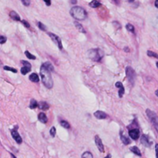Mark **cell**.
Here are the masks:
<instances>
[{
  "instance_id": "18",
  "label": "cell",
  "mask_w": 158,
  "mask_h": 158,
  "mask_svg": "<svg viewBox=\"0 0 158 158\" xmlns=\"http://www.w3.org/2000/svg\"><path fill=\"white\" fill-rule=\"evenodd\" d=\"M29 80L33 83H38L39 82V76L36 73H33L29 76Z\"/></svg>"
},
{
  "instance_id": "4",
  "label": "cell",
  "mask_w": 158,
  "mask_h": 158,
  "mask_svg": "<svg viewBox=\"0 0 158 158\" xmlns=\"http://www.w3.org/2000/svg\"><path fill=\"white\" fill-rule=\"evenodd\" d=\"M146 113H147V116H148L149 120L151 121V123H153V125L154 126V127H155L156 130L158 133V116L155 113L153 112L152 110H150L149 109H147L146 110Z\"/></svg>"
},
{
  "instance_id": "42",
  "label": "cell",
  "mask_w": 158,
  "mask_h": 158,
  "mask_svg": "<svg viewBox=\"0 0 158 158\" xmlns=\"http://www.w3.org/2000/svg\"><path fill=\"white\" fill-rule=\"evenodd\" d=\"M11 156H12V158H16V157H15L14 155H13L12 153H11Z\"/></svg>"
},
{
  "instance_id": "7",
  "label": "cell",
  "mask_w": 158,
  "mask_h": 158,
  "mask_svg": "<svg viewBox=\"0 0 158 158\" xmlns=\"http://www.w3.org/2000/svg\"><path fill=\"white\" fill-rule=\"evenodd\" d=\"M48 35L49 36V37L51 38V39H52V40L55 43L57 44V46H58V47H59V49L60 50L63 49V45H62L61 39H60L59 36H56V35H55V34H53V33H48Z\"/></svg>"
},
{
  "instance_id": "13",
  "label": "cell",
  "mask_w": 158,
  "mask_h": 158,
  "mask_svg": "<svg viewBox=\"0 0 158 158\" xmlns=\"http://www.w3.org/2000/svg\"><path fill=\"white\" fill-rule=\"evenodd\" d=\"M115 85L116 87L119 88V92H118L119 97L121 98L123 96V93H124V87H123L122 83H120V82H117V83H116Z\"/></svg>"
},
{
  "instance_id": "38",
  "label": "cell",
  "mask_w": 158,
  "mask_h": 158,
  "mask_svg": "<svg viewBox=\"0 0 158 158\" xmlns=\"http://www.w3.org/2000/svg\"><path fill=\"white\" fill-rule=\"evenodd\" d=\"M155 6L158 9V0H156L155 1Z\"/></svg>"
},
{
  "instance_id": "17",
  "label": "cell",
  "mask_w": 158,
  "mask_h": 158,
  "mask_svg": "<svg viewBox=\"0 0 158 158\" xmlns=\"http://www.w3.org/2000/svg\"><path fill=\"white\" fill-rule=\"evenodd\" d=\"M39 107L40 109H42V110H46V109H49V106L46 102H40L39 104Z\"/></svg>"
},
{
  "instance_id": "14",
  "label": "cell",
  "mask_w": 158,
  "mask_h": 158,
  "mask_svg": "<svg viewBox=\"0 0 158 158\" xmlns=\"http://www.w3.org/2000/svg\"><path fill=\"white\" fill-rule=\"evenodd\" d=\"M38 119L41 123H46L48 121V119H47V116L44 113H40L39 116H38Z\"/></svg>"
},
{
  "instance_id": "6",
  "label": "cell",
  "mask_w": 158,
  "mask_h": 158,
  "mask_svg": "<svg viewBox=\"0 0 158 158\" xmlns=\"http://www.w3.org/2000/svg\"><path fill=\"white\" fill-rule=\"evenodd\" d=\"M22 63L23 64V66L21 68V73L22 75H26V73H28L29 72L31 71V64L27 61H24L22 60Z\"/></svg>"
},
{
  "instance_id": "27",
  "label": "cell",
  "mask_w": 158,
  "mask_h": 158,
  "mask_svg": "<svg viewBox=\"0 0 158 158\" xmlns=\"http://www.w3.org/2000/svg\"><path fill=\"white\" fill-rule=\"evenodd\" d=\"M147 53L149 56L154 57V58H157V59H158V54L156 53H153V52H152V51H147Z\"/></svg>"
},
{
  "instance_id": "29",
  "label": "cell",
  "mask_w": 158,
  "mask_h": 158,
  "mask_svg": "<svg viewBox=\"0 0 158 158\" xmlns=\"http://www.w3.org/2000/svg\"><path fill=\"white\" fill-rule=\"evenodd\" d=\"M4 70H9V71L13 72V73H17V70H16V69L12 68V67H10V66H4Z\"/></svg>"
},
{
  "instance_id": "2",
  "label": "cell",
  "mask_w": 158,
  "mask_h": 158,
  "mask_svg": "<svg viewBox=\"0 0 158 158\" xmlns=\"http://www.w3.org/2000/svg\"><path fill=\"white\" fill-rule=\"evenodd\" d=\"M70 15L77 20H84L87 18V12L80 6H74L70 9Z\"/></svg>"
},
{
  "instance_id": "22",
  "label": "cell",
  "mask_w": 158,
  "mask_h": 158,
  "mask_svg": "<svg viewBox=\"0 0 158 158\" xmlns=\"http://www.w3.org/2000/svg\"><path fill=\"white\" fill-rule=\"evenodd\" d=\"M37 106H39V104H38V103H37L34 99H31L30 105H29V108H31V109H35V108L37 107Z\"/></svg>"
},
{
  "instance_id": "3",
  "label": "cell",
  "mask_w": 158,
  "mask_h": 158,
  "mask_svg": "<svg viewBox=\"0 0 158 158\" xmlns=\"http://www.w3.org/2000/svg\"><path fill=\"white\" fill-rule=\"evenodd\" d=\"M88 56L90 60L95 62H98L101 59L103 56H104V53H103L102 51L99 49H90L87 52Z\"/></svg>"
},
{
  "instance_id": "24",
  "label": "cell",
  "mask_w": 158,
  "mask_h": 158,
  "mask_svg": "<svg viewBox=\"0 0 158 158\" xmlns=\"http://www.w3.org/2000/svg\"><path fill=\"white\" fill-rule=\"evenodd\" d=\"M82 158H93V154L90 152L87 151V152H84L82 154Z\"/></svg>"
},
{
  "instance_id": "33",
  "label": "cell",
  "mask_w": 158,
  "mask_h": 158,
  "mask_svg": "<svg viewBox=\"0 0 158 158\" xmlns=\"http://www.w3.org/2000/svg\"><path fill=\"white\" fill-rule=\"evenodd\" d=\"M30 0H22V2L24 5L26 6H29L30 5Z\"/></svg>"
},
{
  "instance_id": "44",
  "label": "cell",
  "mask_w": 158,
  "mask_h": 158,
  "mask_svg": "<svg viewBox=\"0 0 158 158\" xmlns=\"http://www.w3.org/2000/svg\"><path fill=\"white\" fill-rule=\"evenodd\" d=\"M157 68H158V62L157 63Z\"/></svg>"
},
{
  "instance_id": "41",
  "label": "cell",
  "mask_w": 158,
  "mask_h": 158,
  "mask_svg": "<svg viewBox=\"0 0 158 158\" xmlns=\"http://www.w3.org/2000/svg\"><path fill=\"white\" fill-rule=\"evenodd\" d=\"M155 94H156V95L157 96V97H158V90H156V92H155Z\"/></svg>"
},
{
  "instance_id": "9",
  "label": "cell",
  "mask_w": 158,
  "mask_h": 158,
  "mask_svg": "<svg viewBox=\"0 0 158 158\" xmlns=\"http://www.w3.org/2000/svg\"><path fill=\"white\" fill-rule=\"evenodd\" d=\"M129 135L133 140H137L140 136V130L136 128L129 130Z\"/></svg>"
},
{
  "instance_id": "15",
  "label": "cell",
  "mask_w": 158,
  "mask_h": 158,
  "mask_svg": "<svg viewBox=\"0 0 158 158\" xmlns=\"http://www.w3.org/2000/svg\"><path fill=\"white\" fill-rule=\"evenodd\" d=\"M42 66H43V67H45L47 70H49V72H52V71H53L54 70V67H53V66L52 65V63H49V62H46V63H44Z\"/></svg>"
},
{
  "instance_id": "11",
  "label": "cell",
  "mask_w": 158,
  "mask_h": 158,
  "mask_svg": "<svg viewBox=\"0 0 158 158\" xmlns=\"http://www.w3.org/2000/svg\"><path fill=\"white\" fill-rule=\"evenodd\" d=\"M140 141H141V143L143 144V146H145L147 147H150L151 146V144H152V142L150 141L149 137L147 136V135H145V134L142 135Z\"/></svg>"
},
{
  "instance_id": "36",
  "label": "cell",
  "mask_w": 158,
  "mask_h": 158,
  "mask_svg": "<svg viewBox=\"0 0 158 158\" xmlns=\"http://www.w3.org/2000/svg\"><path fill=\"white\" fill-rule=\"evenodd\" d=\"M44 2H46V5H48V6L51 5V1H50V0H44Z\"/></svg>"
},
{
  "instance_id": "32",
  "label": "cell",
  "mask_w": 158,
  "mask_h": 158,
  "mask_svg": "<svg viewBox=\"0 0 158 158\" xmlns=\"http://www.w3.org/2000/svg\"><path fill=\"white\" fill-rule=\"evenodd\" d=\"M6 40H7V39H6V37L3 36H0V43H1V44L5 43L6 42Z\"/></svg>"
},
{
  "instance_id": "5",
  "label": "cell",
  "mask_w": 158,
  "mask_h": 158,
  "mask_svg": "<svg viewBox=\"0 0 158 158\" xmlns=\"http://www.w3.org/2000/svg\"><path fill=\"white\" fill-rule=\"evenodd\" d=\"M126 74L127 78L129 79L130 83L132 85L134 84V81L136 79V73H135L134 70H133L132 67L127 66L126 68Z\"/></svg>"
},
{
  "instance_id": "23",
  "label": "cell",
  "mask_w": 158,
  "mask_h": 158,
  "mask_svg": "<svg viewBox=\"0 0 158 158\" xmlns=\"http://www.w3.org/2000/svg\"><path fill=\"white\" fill-rule=\"evenodd\" d=\"M60 125L63 126V127L66 128V129H70V125L67 121H65V120H62L60 122Z\"/></svg>"
},
{
  "instance_id": "21",
  "label": "cell",
  "mask_w": 158,
  "mask_h": 158,
  "mask_svg": "<svg viewBox=\"0 0 158 158\" xmlns=\"http://www.w3.org/2000/svg\"><path fill=\"white\" fill-rule=\"evenodd\" d=\"M130 150H131L133 153H135L136 155L141 156V153H140V150H139L138 147H130Z\"/></svg>"
},
{
  "instance_id": "40",
  "label": "cell",
  "mask_w": 158,
  "mask_h": 158,
  "mask_svg": "<svg viewBox=\"0 0 158 158\" xmlns=\"http://www.w3.org/2000/svg\"><path fill=\"white\" fill-rule=\"evenodd\" d=\"M128 49V48H127V47H126V48H125V49H124V50L126 51V52H129V49Z\"/></svg>"
},
{
  "instance_id": "31",
  "label": "cell",
  "mask_w": 158,
  "mask_h": 158,
  "mask_svg": "<svg viewBox=\"0 0 158 158\" xmlns=\"http://www.w3.org/2000/svg\"><path fill=\"white\" fill-rule=\"evenodd\" d=\"M56 128L54 127V126H53L52 128L50 129V131H49V133H50V135L52 136L53 137H54L55 136V135H56Z\"/></svg>"
},
{
  "instance_id": "35",
  "label": "cell",
  "mask_w": 158,
  "mask_h": 158,
  "mask_svg": "<svg viewBox=\"0 0 158 158\" xmlns=\"http://www.w3.org/2000/svg\"><path fill=\"white\" fill-rule=\"evenodd\" d=\"M155 150H156V156H157V158H158V143L156 144Z\"/></svg>"
},
{
  "instance_id": "39",
  "label": "cell",
  "mask_w": 158,
  "mask_h": 158,
  "mask_svg": "<svg viewBox=\"0 0 158 158\" xmlns=\"http://www.w3.org/2000/svg\"><path fill=\"white\" fill-rule=\"evenodd\" d=\"M110 157H111V155H110V154H108V155L106 156V157H104V158H110Z\"/></svg>"
},
{
  "instance_id": "16",
  "label": "cell",
  "mask_w": 158,
  "mask_h": 158,
  "mask_svg": "<svg viewBox=\"0 0 158 158\" xmlns=\"http://www.w3.org/2000/svg\"><path fill=\"white\" fill-rule=\"evenodd\" d=\"M9 16H10V17H11L12 19L16 20V21H20V16L18 14H17V13L15 11L10 12Z\"/></svg>"
},
{
  "instance_id": "20",
  "label": "cell",
  "mask_w": 158,
  "mask_h": 158,
  "mask_svg": "<svg viewBox=\"0 0 158 158\" xmlns=\"http://www.w3.org/2000/svg\"><path fill=\"white\" fill-rule=\"evenodd\" d=\"M120 138H121L122 142H123V143H124L125 145H128V144L130 143V139L128 138V137H126L125 135L121 134V135H120Z\"/></svg>"
},
{
  "instance_id": "25",
  "label": "cell",
  "mask_w": 158,
  "mask_h": 158,
  "mask_svg": "<svg viewBox=\"0 0 158 158\" xmlns=\"http://www.w3.org/2000/svg\"><path fill=\"white\" fill-rule=\"evenodd\" d=\"M74 24H75V26H76V27L79 29V31L80 32H82V33H85V31H84V29H83V27L81 25L79 22H74Z\"/></svg>"
},
{
  "instance_id": "12",
  "label": "cell",
  "mask_w": 158,
  "mask_h": 158,
  "mask_svg": "<svg viewBox=\"0 0 158 158\" xmlns=\"http://www.w3.org/2000/svg\"><path fill=\"white\" fill-rule=\"evenodd\" d=\"M94 116L97 119H99V120H103V119H106L107 117V114L105 113L103 111H100V110H98L97 112L94 113Z\"/></svg>"
},
{
  "instance_id": "1",
  "label": "cell",
  "mask_w": 158,
  "mask_h": 158,
  "mask_svg": "<svg viewBox=\"0 0 158 158\" xmlns=\"http://www.w3.org/2000/svg\"><path fill=\"white\" fill-rule=\"evenodd\" d=\"M40 76L42 78L43 83L48 89H51L53 86V81L51 76V72L47 70L45 67L43 66L40 68Z\"/></svg>"
},
{
  "instance_id": "34",
  "label": "cell",
  "mask_w": 158,
  "mask_h": 158,
  "mask_svg": "<svg viewBox=\"0 0 158 158\" xmlns=\"http://www.w3.org/2000/svg\"><path fill=\"white\" fill-rule=\"evenodd\" d=\"M22 23L26 27V28H29V27H30V25L29 24V22H27V21H26V20H22Z\"/></svg>"
},
{
  "instance_id": "26",
  "label": "cell",
  "mask_w": 158,
  "mask_h": 158,
  "mask_svg": "<svg viewBox=\"0 0 158 158\" xmlns=\"http://www.w3.org/2000/svg\"><path fill=\"white\" fill-rule=\"evenodd\" d=\"M25 55L26 56V57L28 58V59H29V60H36V56H34V55H33V54H31L29 51H26L25 52Z\"/></svg>"
},
{
  "instance_id": "28",
  "label": "cell",
  "mask_w": 158,
  "mask_h": 158,
  "mask_svg": "<svg viewBox=\"0 0 158 158\" xmlns=\"http://www.w3.org/2000/svg\"><path fill=\"white\" fill-rule=\"evenodd\" d=\"M126 28L128 31H130V32H131L133 33H134V27H133V26L131 25V24H127V25L126 26Z\"/></svg>"
},
{
  "instance_id": "8",
  "label": "cell",
  "mask_w": 158,
  "mask_h": 158,
  "mask_svg": "<svg viewBox=\"0 0 158 158\" xmlns=\"http://www.w3.org/2000/svg\"><path fill=\"white\" fill-rule=\"evenodd\" d=\"M95 143H96V145H97L98 150L100 151L101 153H104V144H103L101 139L99 138V136L97 135L95 136Z\"/></svg>"
},
{
  "instance_id": "43",
  "label": "cell",
  "mask_w": 158,
  "mask_h": 158,
  "mask_svg": "<svg viewBox=\"0 0 158 158\" xmlns=\"http://www.w3.org/2000/svg\"><path fill=\"white\" fill-rule=\"evenodd\" d=\"M133 0H129V2H133Z\"/></svg>"
},
{
  "instance_id": "30",
  "label": "cell",
  "mask_w": 158,
  "mask_h": 158,
  "mask_svg": "<svg viewBox=\"0 0 158 158\" xmlns=\"http://www.w3.org/2000/svg\"><path fill=\"white\" fill-rule=\"evenodd\" d=\"M38 26L40 29H42L43 31H46V27L45 25H43V23H41L40 22H38Z\"/></svg>"
},
{
  "instance_id": "19",
  "label": "cell",
  "mask_w": 158,
  "mask_h": 158,
  "mask_svg": "<svg viewBox=\"0 0 158 158\" xmlns=\"http://www.w3.org/2000/svg\"><path fill=\"white\" fill-rule=\"evenodd\" d=\"M101 5V3L98 2L97 0H93L91 2H90V6L93 8H97Z\"/></svg>"
},
{
  "instance_id": "10",
  "label": "cell",
  "mask_w": 158,
  "mask_h": 158,
  "mask_svg": "<svg viewBox=\"0 0 158 158\" xmlns=\"http://www.w3.org/2000/svg\"><path fill=\"white\" fill-rule=\"evenodd\" d=\"M11 134H12V138L16 140L17 143H22V137L20 136V135L19 134V133L17 132L16 130H12L11 131Z\"/></svg>"
},
{
  "instance_id": "37",
  "label": "cell",
  "mask_w": 158,
  "mask_h": 158,
  "mask_svg": "<svg viewBox=\"0 0 158 158\" xmlns=\"http://www.w3.org/2000/svg\"><path fill=\"white\" fill-rule=\"evenodd\" d=\"M71 3L72 4H76V0H71Z\"/></svg>"
}]
</instances>
